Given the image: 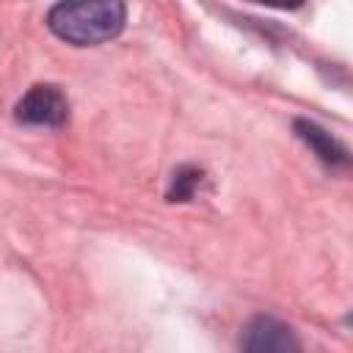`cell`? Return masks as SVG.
I'll use <instances>...</instances> for the list:
<instances>
[{
    "mask_svg": "<svg viewBox=\"0 0 353 353\" xmlns=\"http://www.w3.org/2000/svg\"><path fill=\"white\" fill-rule=\"evenodd\" d=\"M17 121L30 127H61L69 119L66 94L52 83H39L25 91V97L14 108Z\"/></svg>",
    "mask_w": 353,
    "mask_h": 353,
    "instance_id": "obj_2",
    "label": "cell"
},
{
    "mask_svg": "<svg viewBox=\"0 0 353 353\" xmlns=\"http://www.w3.org/2000/svg\"><path fill=\"white\" fill-rule=\"evenodd\" d=\"M240 347L251 353H290L298 350V339L290 325H284L276 317H254L245 323L240 334Z\"/></svg>",
    "mask_w": 353,
    "mask_h": 353,
    "instance_id": "obj_3",
    "label": "cell"
},
{
    "mask_svg": "<svg viewBox=\"0 0 353 353\" xmlns=\"http://www.w3.org/2000/svg\"><path fill=\"white\" fill-rule=\"evenodd\" d=\"M124 0H58L47 11V28L74 47H94L121 33Z\"/></svg>",
    "mask_w": 353,
    "mask_h": 353,
    "instance_id": "obj_1",
    "label": "cell"
},
{
    "mask_svg": "<svg viewBox=\"0 0 353 353\" xmlns=\"http://www.w3.org/2000/svg\"><path fill=\"white\" fill-rule=\"evenodd\" d=\"M295 132H298V138H301L323 163H328V165H347V149H345L331 132H325L320 124L306 121V119H298V121H295Z\"/></svg>",
    "mask_w": 353,
    "mask_h": 353,
    "instance_id": "obj_4",
    "label": "cell"
},
{
    "mask_svg": "<svg viewBox=\"0 0 353 353\" xmlns=\"http://www.w3.org/2000/svg\"><path fill=\"white\" fill-rule=\"evenodd\" d=\"M251 3L270 6V8H284V11H292V8H301L303 6V0H251Z\"/></svg>",
    "mask_w": 353,
    "mask_h": 353,
    "instance_id": "obj_6",
    "label": "cell"
},
{
    "mask_svg": "<svg viewBox=\"0 0 353 353\" xmlns=\"http://www.w3.org/2000/svg\"><path fill=\"white\" fill-rule=\"evenodd\" d=\"M199 182H201V171H199V168L185 165V168L174 171L171 188H168V199H171V201H188V199H193Z\"/></svg>",
    "mask_w": 353,
    "mask_h": 353,
    "instance_id": "obj_5",
    "label": "cell"
}]
</instances>
